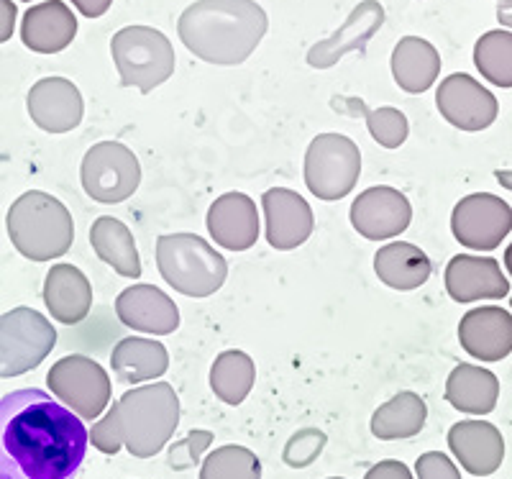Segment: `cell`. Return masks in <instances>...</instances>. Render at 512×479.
I'll list each match as a JSON object with an SVG mask.
<instances>
[{
    "instance_id": "1",
    "label": "cell",
    "mask_w": 512,
    "mask_h": 479,
    "mask_svg": "<svg viewBox=\"0 0 512 479\" xmlns=\"http://www.w3.org/2000/svg\"><path fill=\"white\" fill-rule=\"evenodd\" d=\"M90 431L80 415L44 390L0 398V479H75Z\"/></svg>"
},
{
    "instance_id": "2",
    "label": "cell",
    "mask_w": 512,
    "mask_h": 479,
    "mask_svg": "<svg viewBox=\"0 0 512 479\" xmlns=\"http://www.w3.org/2000/svg\"><path fill=\"white\" fill-rule=\"evenodd\" d=\"M180 426V398L169 382L134 387L93 423L90 441L98 451L113 456L121 449L136 459L157 456Z\"/></svg>"
},
{
    "instance_id": "3",
    "label": "cell",
    "mask_w": 512,
    "mask_h": 479,
    "mask_svg": "<svg viewBox=\"0 0 512 479\" xmlns=\"http://www.w3.org/2000/svg\"><path fill=\"white\" fill-rule=\"evenodd\" d=\"M267 29L269 18L256 0H195L177 21L187 52L218 67L244 65Z\"/></svg>"
},
{
    "instance_id": "4",
    "label": "cell",
    "mask_w": 512,
    "mask_h": 479,
    "mask_svg": "<svg viewBox=\"0 0 512 479\" xmlns=\"http://www.w3.org/2000/svg\"><path fill=\"white\" fill-rule=\"evenodd\" d=\"M6 228L16 252L31 262L64 257L75 241V223L67 205L41 190H29L16 198L8 211Z\"/></svg>"
},
{
    "instance_id": "5",
    "label": "cell",
    "mask_w": 512,
    "mask_h": 479,
    "mask_svg": "<svg viewBox=\"0 0 512 479\" xmlns=\"http://www.w3.org/2000/svg\"><path fill=\"white\" fill-rule=\"evenodd\" d=\"M157 269L175 293L203 300L216 295L228 277L221 252L198 234H164L157 239Z\"/></svg>"
},
{
    "instance_id": "6",
    "label": "cell",
    "mask_w": 512,
    "mask_h": 479,
    "mask_svg": "<svg viewBox=\"0 0 512 479\" xmlns=\"http://www.w3.org/2000/svg\"><path fill=\"white\" fill-rule=\"evenodd\" d=\"M111 54L123 88L152 93L175 75V47L152 26H123L111 39Z\"/></svg>"
},
{
    "instance_id": "7",
    "label": "cell",
    "mask_w": 512,
    "mask_h": 479,
    "mask_svg": "<svg viewBox=\"0 0 512 479\" xmlns=\"http://www.w3.org/2000/svg\"><path fill=\"white\" fill-rule=\"evenodd\" d=\"M57 346L52 321L34 308H13L0 316V377H21L39 367Z\"/></svg>"
},
{
    "instance_id": "8",
    "label": "cell",
    "mask_w": 512,
    "mask_h": 479,
    "mask_svg": "<svg viewBox=\"0 0 512 479\" xmlns=\"http://www.w3.org/2000/svg\"><path fill=\"white\" fill-rule=\"evenodd\" d=\"M361 175V152L344 134H320L305 152V185L315 198L333 203L351 193Z\"/></svg>"
},
{
    "instance_id": "9",
    "label": "cell",
    "mask_w": 512,
    "mask_h": 479,
    "mask_svg": "<svg viewBox=\"0 0 512 479\" xmlns=\"http://www.w3.org/2000/svg\"><path fill=\"white\" fill-rule=\"evenodd\" d=\"M80 180L82 190L95 203H123L141 185L139 157L121 141H100L82 157Z\"/></svg>"
},
{
    "instance_id": "10",
    "label": "cell",
    "mask_w": 512,
    "mask_h": 479,
    "mask_svg": "<svg viewBox=\"0 0 512 479\" xmlns=\"http://www.w3.org/2000/svg\"><path fill=\"white\" fill-rule=\"evenodd\" d=\"M54 398L64 403L82 421H98L111 403V377L95 359L85 354L62 357L47 374Z\"/></svg>"
},
{
    "instance_id": "11",
    "label": "cell",
    "mask_w": 512,
    "mask_h": 479,
    "mask_svg": "<svg viewBox=\"0 0 512 479\" xmlns=\"http://www.w3.org/2000/svg\"><path fill=\"white\" fill-rule=\"evenodd\" d=\"M512 231V208L492 193L461 198L451 213V234L474 252H492Z\"/></svg>"
},
{
    "instance_id": "12",
    "label": "cell",
    "mask_w": 512,
    "mask_h": 479,
    "mask_svg": "<svg viewBox=\"0 0 512 479\" xmlns=\"http://www.w3.org/2000/svg\"><path fill=\"white\" fill-rule=\"evenodd\" d=\"M438 113L461 131H484L497 121L500 103L482 82L466 72H454L436 90Z\"/></svg>"
},
{
    "instance_id": "13",
    "label": "cell",
    "mask_w": 512,
    "mask_h": 479,
    "mask_svg": "<svg viewBox=\"0 0 512 479\" xmlns=\"http://www.w3.org/2000/svg\"><path fill=\"white\" fill-rule=\"evenodd\" d=\"M349 218L351 226L364 239H395L402 231H408L410 221H413V205L395 187L377 185L359 193V198H354Z\"/></svg>"
},
{
    "instance_id": "14",
    "label": "cell",
    "mask_w": 512,
    "mask_h": 479,
    "mask_svg": "<svg viewBox=\"0 0 512 479\" xmlns=\"http://www.w3.org/2000/svg\"><path fill=\"white\" fill-rule=\"evenodd\" d=\"M31 121L47 134H67L77 129L85 116V103L75 82L67 77H44L34 82L26 95Z\"/></svg>"
},
{
    "instance_id": "15",
    "label": "cell",
    "mask_w": 512,
    "mask_h": 479,
    "mask_svg": "<svg viewBox=\"0 0 512 479\" xmlns=\"http://www.w3.org/2000/svg\"><path fill=\"white\" fill-rule=\"evenodd\" d=\"M267 241L277 252H292L310 239L315 228L313 208L290 187H272L262 195Z\"/></svg>"
},
{
    "instance_id": "16",
    "label": "cell",
    "mask_w": 512,
    "mask_h": 479,
    "mask_svg": "<svg viewBox=\"0 0 512 479\" xmlns=\"http://www.w3.org/2000/svg\"><path fill=\"white\" fill-rule=\"evenodd\" d=\"M384 24V8L379 0H361L349 13L346 24L333 31L328 39L318 41L308 49V65L313 70H328L351 52H364L374 34Z\"/></svg>"
},
{
    "instance_id": "17",
    "label": "cell",
    "mask_w": 512,
    "mask_h": 479,
    "mask_svg": "<svg viewBox=\"0 0 512 479\" xmlns=\"http://www.w3.org/2000/svg\"><path fill=\"white\" fill-rule=\"evenodd\" d=\"M446 293L456 303H477V300H502L510 293V280L502 275V267L492 257L456 254L446 264Z\"/></svg>"
},
{
    "instance_id": "18",
    "label": "cell",
    "mask_w": 512,
    "mask_h": 479,
    "mask_svg": "<svg viewBox=\"0 0 512 479\" xmlns=\"http://www.w3.org/2000/svg\"><path fill=\"white\" fill-rule=\"evenodd\" d=\"M116 316L126 328L152 336H169L180 328L175 300L154 285H131L116 298Z\"/></svg>"
},
{
    "instance_id": "19",
    "label": "cell",
    "mask_w": 512,
    "mask_h": 479,
    "mask_svg": "<svg viewBox=\"0 0 512 479\" xmlns=\"http://www.w3.org/2000/svg\"><path fill=\"white\" fill-rule=\"evenodd\" d=\"M210 239L228 252H246L259 239V211L246 193H226L213 200L205 218Z\"/></svg>"
},
{
    "instance_id": "20",
    "label": "cell",
    "mask_w": 512,
    "mask_h": 479,
    "mask_svg": "<svg viewBox=\"0 0 512 479\" xmlns=\"http://www.w3.org/2000/svg\"><path fill=\"white\" fill-rule=\"evenodd\" d=\"M459 341L479 362H502L512 351V316L497 305L469 310L459 323Z\"/></svg>"
},
{
    "instance_id": "21",
    "label": "cell",
    "mask_w": 512,
    "mask_h": 479,
    "mask_svg": "<svg viewBox=\"0 0 512 479\" xmlns=\"http://www.w3.org/2000/svg\"><path fill=\"white\" fill-rule=\"evenodd\" d=\"M448 449L461 467L474 477H487L502 467L505 439L497 426L487 421H461L448 431Z\"/></svg>"
},
{
    "instance_id": "22",
    "label": "cell",
    "mask_w": 512,
    "mask_h": 479,
    "mask_svg": "<svg viewBox=\"0 0 512 479\" xmlns=\"http://www.w3.org/2000/svg\"><path fill=\"white\" fill-rule=\"evenodd\" d=\"M77 36V18L62 0L31 6L21 21V41L36 54H59Z\"/></svg>"
},
{
    "instance_id": "23",
    "label": "cell",
    "mask_w": 512,
    "mask_h": 479,
    "mask_svg": "<svg viewBox=\"0 0 512 479\" xmlns=\"http://www.w3.org/2000/svg\"><path fill=\"white\" fill-rule=\"evenodd\" d=\"M44 305L54 321L77 326L93 308V285L75 264H54L44 280Z\"/></svg>"
},
{
    "instance_id": "24",
    "label": "cell",
    "mask_w": 512,
    "mask_h": 479,
    "mask_svg": "<svg viewBox=\"0 0 512 479\" xmlns=\"http://www.w3.org/2000/svg\"><path fill=\"white\" fill-rule=\"evenodd\" d=\"M390 67L397 88L410 95H420L436 85L441 75V54L431 41L420 36H402L392 49Z\"/></svg>"
},
{
    "instance_id": "25",
    "label": "cell",
    "mask_w": 512,
    "mask_h": 479,
    "mask_svg": "<svg viewBox=\"0 0 512 479\" xmlns=\"http://www.w3.org/2000/svg\"><path fill=\"white\" fill-rule=\"evenodd\" d=\"M374 272L392 290H418L431 280L433 264L420 246L392 241L374 254Z\"/></svg>"
},
{
    "instance_id": "26",
    "label": "cell",
    "mask_w": 512,
    "mask_h": 479,
    "mask_svg": "<svg viewBox=\"0 0 512 479\" xmlns=\"http://www.w3.org/2000/svg\"><path fill=\"white\" fill-rule=\"evenodd\" d=\"M111 367L116 380L123 385L159 380L169 369V354L162 341L128 336L113 346Z\"/></svg>"
},
{
    "instance_id": "27",
    "label": "cell",
    "mask_w": 512,
    "mask_h": 479,
    "mask_svg": "<svg viewBox=\"0 0 512 479\" xmlns=\"http://www.w3.org/2000/svg\"><path fill=\"white\" fill-rule=\"evenodd\" d=\"M500 382L489 369L477 364H459L446 380V400L469 415H487L497 408Z\"/></svg>"
},
{
    "instance_id": "28",
    "label": "cell",
    "mask_w": 512,
    "mask_h": 479,
    "mask_svg": "<svg viewBox=\"0 0 512 479\" xmlns=\"http://www.w3.org/2000/svg\"><path fill=\"white\" fill-rule=\"evenodd\" d=\"M90 244H93L98 259L116 269L118 275L126 280H139V249H136L134 234L128 231L126 223L113 216H100L90 228Z\"/></svg>"
},
{
    "instance_id": "29",
    "label": "cell",
    "mask_w": 512,
    "mask_h": 479,
    "mask_svg": "<svg viewBox=\"0 0 512 479\" xmlns=\"http://www.w3.org/2000/svg\"><path fill=\"white\" fill-rule=\"evenodd\" d=\"M428 418V405L415 392H400L372 415V433L379 441L413 439L423 431Z\"/></svg>"
},
{
    "instance_id": "30",
    "label": "cell",
    "mask_w": 512,
    "mask_h": 479,
    "mask_svg": "<svg viewBox=\"0 0 512 479\" xmlns=\"http://www.w3.org/2000/svg\"><path fill=\"white\" fill-rule=\"evenodd\" d=\"M256 382L254 359L239 349L221 351L210 367V390L226 405H241Z\"/></svg>"
},
{
    "instance_id": "31",
    "label": "cell",
    "mask_w": 512,
    "mask_h": 479,
    "mask_svg": "<svg viewBox=\"0 0 512 479\" xmlns=\"http://www.w3.org/2000/svg\"><path fill=\"white\" fill-rule=\"evenodd\" d=\"M333 108H341L346 116H364L367 121V129L372 134V139L377 141L379 147L384 149H397L402 147L410 136V123L408 116L392 106L384 108H367V103L359 98H333Z\"/></svg>"
},
{
    "instance_id": "32",
    "label": "cell",
    "mask_w": 512,
    "mask_h": 479,
    "mask_svg": "<svg viewBox=\"0 0 512 479\" xmlns=\"http://www.w3.org/2000/svg\"><path fill=\"white\" fill-rule=\"evenodd\" d=\"M474 65L497 88H512V31H487L474 44Z\"/></svg>"
},
{
    "instance_id": "33",
    "label": "cell",
    "mask_w": 512,
    "mask_h": 479,
    "mask_svg": "<svg viewBox=\"0 0 512 479\" xmlns=\"http://www.w3.org/2000/svg\"><path fill=\"white\" fill-rule=\"evenodd\" d=\"M200 479H262V462L246 446L228 444L205 456Z\"/></svg>"
},
{
    "instance_id": "34",
    "label": "cell",
    "mask_w": 512,
    "mask_h": 479,
    "mask_svg": "<svg viewBox=\"0 0 512 479\" xmlns=\"http://www.w3.org/2000/svg\"><path fill=\"white\" fill-rule=\"evenodd\" d=\"M326 444V433L318 431V428H303V431H297L295 436H290V441L285 444V451H282V459H285L287 467L305 469L323 454Z\"/></svg>"
},
{
    "instance_id": "35",
    "label": "cell",
    "mask_w": 512,
    "mask_h": 479,
    "mask_svg": "<svg viewBox=\"0 0 512 479\" xmlns=\"http://www.w3.org/2000/svg\"><path fill=\"white\" fill-rule=\"evenodd\" d=\"M213 444V433L210 431H190L185 439L175 441L167 451V464L175 472H185V469L198 467L205 451Z\"/></svg>"
},
{
    "instance_id": "36",
    "label": "cell",
    "mask_w": 512,
    "mask_h": 479,
    "mask_svg": "<svg viewBox=\"0 0 512 479\" xmlns=\"http://www.w3.org/2000/svg\"><path fill=\"white\" fill-rule=\"evenodd\" d=\"M415 474H418V479H461L456 464L441 451L420 454L418 462H415Z\"/></svg>"
},
{
    "instance_id": "37",
    "label": "cell",
    "mask_w": 512,
    "mask_h": 479,
    "mask_svg": "<svg viewBox=\"0 0 512 479\" xmlns=\"http://www.w3.org/2000/svg\"><path fill=\"white\" fill-rule=\"evenodd\" d=\"M364 479H413V474L397 459H384V462L374 464Z\"/></svg>"
},
{
    "instance_id": "38",
    "label": "cell",
    "mask_w": 512,
    "mask_h": 479,
    "mask_svg": "<svg viewBox=\"0 0 512 479\" xmlns=\"http://www.w3.org/2000/svg\"><path fill=\"white\" fill-rule=\"evenodd\" d=\"M18 8L13 0H0V44H6L16 31Z\"/></svg>"
},
{
    "instance_id": "39",
    "label": "cell",
    "mask_w": 512,
    "mask_h": 479,
    "mask_svg": "<svg viewBox=\"0 0 512 479\" xmlns=\"http://www.w3.org/2000/svg\"><path fill=\"white\" fill-rule=\"evenodd\" d=\"M72 6L88 18H100L103 13H108V8L113 6V0H72Z\"/></svg>"
},
{
    "instance_id": "40",
    "label": "cell",
    "mask_w": 512,
    "mask_h": 479,
    "mask_svg": "<svg viewBox=\"0 0 512 479\" xmlns=\"http://www.w3.org/2000/svg\"><path fill=\"white\" fill-rule=\"evenodd\" d=\"M497 21H500L502 26H507V29H512V8H497Z\"/></svg>"
},
{
    "instance_id": "41",
    "label": "cell",
    "mask_w": 512,
    "mask_h": 479,
    "mask_svg": "<svg viewBox=\"0 0 512 479\" xmlns=\"http://www.w3.org/2000/svg\"><path fill=\"white\" fill-rule=\"evenodd\" d=\"M495 177L505 190H512V170H497Z\"/></svg>"
},
{
    "instance_id": "42",
    "label": "cell",
    "mask_w": 512,
    "mask_h": 479,
    "mask_svg": "<svg viewBox=\"0 0 512 479\" xmlns=\"http://www.w3.org/2000/svg\"><path fill=\"white\" fill-rule=\"evenodd\" d=\"M505 267H507V272H510V277H512V244L505 249Z\"/></svg>"
},
{
    "instance_id": "43",
    "label": "cell",
    "mask_w": 512,
    "mask_h": 479,
    "mask_svg": "<svg viewBox=\"0 0 512 479\" xmlns=\"http://www.w3.org/2000/svg\"><path fill=\"white\" fill-rule=\"evenodd\" d=\"M497 3H500V6H505V8H512V0H497Z\"/></svg>"
},
{
    "instance_id": "44",
    "label": "cell",
    "mask_w": 512,
    "mask_h": 479,
    "mask_svg": "<svg viewBox=\"0 0 512 479\" xmlns=\"http://www.w3.org/2000/svg\"><path fill=\"white\" fill-rule=\"evenodd\" d=\"M328 479H344V477H328Z\"/></svg>"
},
{
    "instance_id": "45",
    "label": "cell",
    "mask_w": 512,
    "mask_h": 479,
    "mask_svg": "<svg viewBox=\"0 0 512 479\" xmlns=\"http://www.w3.org/2000/svg\"><path fill=\"white\" fill-rule=\"evenodd\" d=\"M24 3H31V0H24Z\"/></svg>"
},
{
    "instance_id": "46",
    "label": "cell",
    "mask_w": 512,
    "mask_h": 479,
    "mask_svg": "<svg viewBox=\"0 0 512 479\" xmlns=\"http://www.w3.org/2000/svg\"><path fill=\"white\" fill-rule=\"evenodd\" d=\"M510 305H512V300H510Z\"/></svg>"
}]
</instances>
